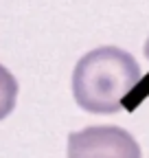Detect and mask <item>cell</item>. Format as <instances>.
Returning a JSON list of instances; mask_svg holds the SVG:
<instances>
[{"label":"cell","instance_id":"3","mask_svg":"<svg viewBox=\"0 0 149 158\" xmlns=\"http://www.w3.org/2000/svg\"><path fill=\"white\" fill-rule=\"evenodd\" d=\"M18 101V81L15 77L0 64V121L7 118Z\"/></svg>","mask_w":149,"mask_h":158},{"label":"cell","instance_id":"2","mask_svg":"<svg viewBox=\"0 0 149 158\" xmlns=\"http://www.w3.org/2000/svg\"><path fill=\"white\" fill-rule=\"evenodd\" d=\"M68 158H143V152L123 127L90 125L68 134Z\"/></svg>","mask_w":149,"mask_h":158},{"label":"cell","instance_id":"1","mask_svg":"<svg viewBox=\"0 0 149 158\" xmlns=\"http://www.w3.org/2000/svg\"><path fill=\"white\" fill-rule=\"evenodd\" d=\"M140 81V66L119 46H99L86 53L72 70V94L79 108L92 114H116Z\"/></svg>","mask_w":149,"mask_h":158}]
</instances>
